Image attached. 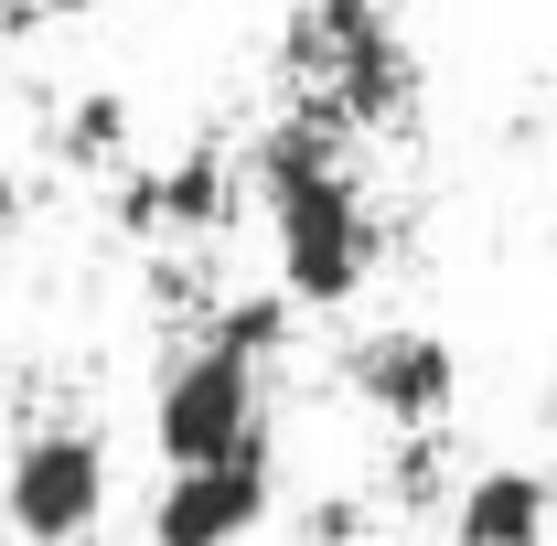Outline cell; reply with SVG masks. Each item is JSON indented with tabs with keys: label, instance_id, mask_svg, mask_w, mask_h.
Here are the masks:
<instances>
[{
	"label": "cell",
	"instance_id": "1",
	"mask_svg": "<svg viewBox=\"0 0 557 546\" xmlns=\"http://www.w3.org/2000/svg\"><path fill=\"white\" fill-rule=\"evenodd\" d=\"M247 183H258V204H269L278 300H289V311H344L354 289L375 278V258H386L375 204H364V183H354V161H344V129H333L322 108L258 129Z\"/></svg>",
	"mask_w": 557,
	"mask_h": 546
},
{
	"label": "cell",
	"instance_id": "2",
	"mask_svg": "<svg viewBox=\"0 0 557 546\" xmlns=\"http://www.w3.org/2000/svg\"><path fill=\"white\" fill-rule=\"evenodd\" d=\"M289 75L311 86V108L344 139L408 119V97H418V54H408V33L386 22V0H300V22H289Z\"/></svg>",
	"mask_w": 557,
	"mask_h": 546
},
{
	"label": "cell",
	"instance_id": "3",
	"mask_svg": "<svg viewBox=\"0 0 557 546\" xmlns=\"http://www.w3.org/2000/svg\"><path fill=\"white\" fill-rule=\"evenodd\" d=\"M150 439H161L172 472H214V461L269 450V386H258V364H236L214 343L172 353L161 386H150Z\"/></svg>",
	"mask_w": 557,
	"mask_h": 546
},
{
	"label": "cell",
	"instance_id": "4",
	"mask_svg": "<svg viewBox=\"0 0 557 546\" xmlns=\"http://www.w3.org/2000/svg\"><path fill=\"white\" fill-rule=\"evenodd\" d=\"M97 514H108V439L86 418L33 429L0 472V525L22 546H75V536H97Z\"/></svg>",
	"mask_w": 557,
	"mask_h": 546
},
{
	"label": "cell",
	"instance_id": "5",
	"mask_svg": "<svg viewBox=\"0 0 557 546\" xmlns=\"http://www.w3.org/2000/svg\"><path fill=\"white\" fill-rule=\"evenodd\" d=\"M344 386L386 418L397 439H429L440 418L461 408V353L429 333V322H375L344 343Z\"/></svg>",
	"mask_w": 557,
	"mask_h": 546
},
{
	"label": "cell",
	"instance_id": "6",
	"mask_svg": "<svg viewBox=\"0 0 557 546\" xmlns=\"http://www.w3.org/2000/svg\"><path fill=\"white\" fill-rule=\"evenodd\" d=\"M278 504V472L269 450H247V461H214V472H172L150 493V546H247L269 525Z\"/></svg>",
	"mask_w": 557,
	"mask_h": 546
},
{
	"label": "cell",
	"instance_id": "7",
	"mask_svg": "<svg viewBox=\"0 0 557 546\" xmlns=\"http://www.w3.org/2000/svg\"><path fill=\"white\" fill-rule=\"evenodd\" d=\"M236 214V161L225 150H183V161H161V172H139L129 194H119V225L129 236H214Z\"/></svg>",
	"mask_w": 557,
	"mask_h": 546
},
{
	"label": "cell",
	"instance_id": "8",
	"mask_svg": "<svg viewBox=\"0 0 557 546\" xmlns=\"http://www.w3.org/2000/svg\"><path fill=\"white\" fill-rule=\"evenodd\" d=\"M557 482L525 461H483V472L450 493V546H547Z\"/></svg>",
	"mask_w": 557,
	"mask_h": 546
},
{
	"label": "cell",
	"instance_id": "9",
	"mask_svg": "<svg viewBox=\"0 0 557 546\" xmlns=\"http://www.w3.org/2000/svg\"><path fill=\"white\" fill-rule=\"evenodd\" d=\"M205 343H214V353H236V364H269L278 343H289V300H278V289H236V300H214Z\"/></svg>",
	"mask_w": 557,
	"mask_h": 546
},
{
	"label": "cell",
	"instance_id": "10",
	"mask_svg": "<svg viewBox=\"0 0 557 546\" xmlns=\"http://www.w3.org/2000/svg\"><path fill=\"white\" fill-rule=\"evenodd\" d=\"M54 150H65L75 172H119V150H129V97H75L65 119H54Z\"/></svg>",
	"mask_w": 557,
	"mask_h": 546
},
{
	"label": "cell",
	"instance_id": "11",
	"mask_svg": "<svg viewBox=\"0 0 557 546\" xmlns=\"http://www.w3.org/2000/svg\"><path fill=\"white\" fill-rule=\"evenodd\" d=\"M300 536H311V546H354V536H364V504H354V493L311 504V514H300Z\"/></svg>",
	"mask_w": 557,
	"mask_h": 546
},
{
	"label": "cell",
	"instance_id": "12",
	"mask_svg": "<svg viewBox=\"0 0 557 546\" xmlns=\"http://www.w3.org/2000/svg\"><path fill=\"white\" fill-rule=\"evenodd\" d=\"M386 482H397V504H440V450H429V439H408Z\"/></svg>",
	"mask_w": 557,
	"mask_h": 546
},
{
	"label": "cell",
	"instance_id": "13",
	"mask_svg": "<svg viewBox=\"0 0 557 546\" xmlns=\"http://www.w3.org/2000/svg\"><path fill=\"white\" fill-rule=\"evenodd\" d=\"M86 0H0V33H44V22H65Z\"/></svg>",
	"mask_w": 557,
	"mask_h": 546
},
{
	"label": "cell",
	"instance_id": "14",
	"mask_svg": "<svg viewBox=\"0 0 557 546\" xmlns=\"http://www.w3.org/2000/svg\"><path fill=\"white\" fill-rule=\"evenodd\" d=\"M11 214H22V183H11V161H0V225H11Z\"/></svg>",
	"mask_w": 557,
	"mask_h": 546
}]
</instances>
